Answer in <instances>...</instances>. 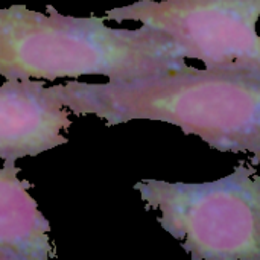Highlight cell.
<instances>
[{
  "label": "cell",
  "mask_w": 260,
  "mask_h": 260,
  "mask_svg": "<svg viewBox=\"0 0 260 260\" xmlns=\"http://www.w3.org/2000/svg\"><path fill=\"white\" fill-rule=\"evenodd\" d=\"M260 0H137L105 12L116 23L137 21L169 35L186 59L206 69L260 78Z\"/></svg>",
  "instance_id": "4"
},
{
  "label": "cell",
  "mask_w": 260,
  "mask_h": 260,
  "mask_svg": "<svg viewBox=\"0 0 260 260\" xmlns=\"http://www.w3.org/2000/svg\"><path fill=\"white\" fill-rule=\"evenodd\" d=\"M20 171L15 161L0 166V259H53L50 222L29 193L32 183L18 178Z\"/></svg>",
  "instance_id": "6"
},
{
  "label": "cell",
  "mask_w": 260,
  "mask_h": 260,
  "mask_svg": "<svg viewBox=\"0 0 260 260\" xmlns=\"http://www.w3.org/2000/svg\"><path fill=\"white\" fill-rule=\"evenodd\" d=\"M186 67L180 46L145 24L114 29L105 17L64 15L52 6L46 12L0 8V76L6 79L134 81Z\"/></svg>",
  "instance_id": "2"
},
{
  "label": "cell",
  "mask_w": 260,
  "mask_h": 260,
  "mask_svg": "<svg viewBox=\"0 0 260 260\" xmlns=\"http://www.w3.org/2000/svg\"><path fill=\"white\" fill-rule=\"evenodd\" d=\"M69 108L44 79H6L0 84V160L37 157L67 143Z\"/></svg>",
  "instance_id": "5"
},
{
  "label": "cell",
  "mask_w": 260,
  "mask_h": 260,
  "mask_svg": "<svg viewBox=\"0 0 260 260\" xmlns=\"http://www.w3.org/2000/svg\"><path fill=\"white\" fill-rule=\"evenodd\" d=\"M193 260H260V175L239 165L216 181L134 184Z\"/></svg>",
  "instance_id": "3"
},
{
  "label": "cell",
  "mask_w": 260,
  "mask_h": 260,
  "mask_svg": "<svg viewBox=\"0 0 260 260\" xmlns=\"http://www.w3.org/2000/svg\"><path fill=\"white\" fill-rule=\"evenodd\" d=\"M76 116L93 114L110 126L157 120L195 134L221 152L251 154L260 163V78L238 72L186 69L134 81L56 85Z\"/></svg>",
  "instance_id": "1"
}]
</instances>
